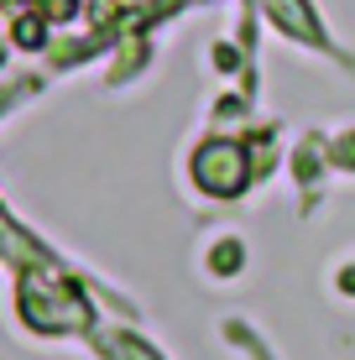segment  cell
<instances>
[{
	"label": "cell",
	"mask_w": 355,
	"mask_h": 360,
	"mask_svg": "<svg viewBox=\"0 0 355 360\" xmlns=\"http://www.w3.org/2000/svg\"><path fill=\"white\" fill-rule=\"evenodd\" d=\"M16 266V319L27 324L32 334H94L100 314H94L84 282H73L63 262H11Z\"/></svg>",
	"instance_id": "1"
},
{
	"label": "cell",
	"mask_w": 355,
	"mask_h": 360,
	"mask_svg": "<svg viewBox=\"0 0 355 360\" xmlns=\"http://www.w3.org/2000/svg\"><path fill=\"white\" fill-rule=\"evenodd\" d=\"M256 178H262V167H256V157L246 152V141H235V136H204L188 152V183L204 198H225L230 204V198H240Z\"/></svg>",
	"instance_id": "2"
},
{
	"label": "cell",
	"mask_w": 355,
	"mask_h": 360,
	"mask_svg": "<svg viewBox=\"0 0 355 360\" xmlns=\"http://www.w3.org/2000/svg\"><path fill=\"white\" fill-rule=\"evenodd\" d=\"M240 262H246V251H240L235 235H225V240H219L214 251H209V271H214V277H235Z\"/></svg>",
	"instance_id": "3"
},
{
	"label": "cell",
	"mask_w": 355,
	"mask_h": 360,
	"mask_svg": "<svg viewBox=\"0 0 355 360\" xmlns=\"http://www.w3.org/2000/svg\"><path fill=\"white\" fill-rule=\"evenodd\" d=\"M230 334H235V340H240V345H246V350H251L256 360H272V350H266V345H262V340H256V334H246V329H240V319H230Z\"/></svg>",
	"instance_id": "4"
}]
</instances>
